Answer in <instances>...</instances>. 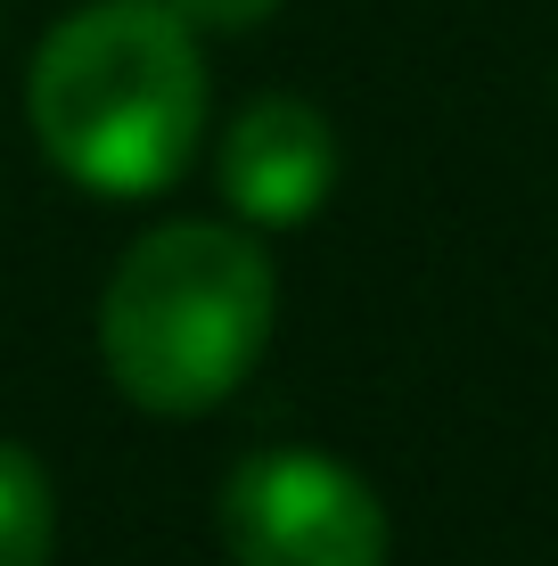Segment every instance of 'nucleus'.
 <instances>
[{"instance_id":"423d86ee","label":"nucleus","mask_w":558,"mask_h":566,"mask_svg":"<svg viewBox=\"0 0 558 566\" xmlns=\"http://www.w3.org/2000/svg\"><path fill=\"white\" fill-rule=\"evenodd\" d=\"M172 9H181L198 33H255L280 0H172Z\"/></svg>"},{"instance_id":"7ed1b4c3","label":"nucleus","mask_w":558,"mask_h":566,"mask_svg":"<svg viewBox=\"0 0 558 566\" xmlns=\"http://www.w3.org/2000/svg\"><path fill=\"white\" fill-rule=\"evenodd\" d=\"M222 551L239 566H387V510L329 452H255L222 484Z\"/></svg>"},{"instance_id":"39448f33","label":"nucleus","mask_w":558,"mask_h":566,"mask_svg":"<svg viewBox=\"0 0 558 566\" xmlns=\"http://www.w3.org/2000/svg\"><path fill=\"white\" fill-rule=\"evenodd\" d=\"M57 493L25 443H0V566H50Z\"/></svg>"},{"instance_id":"f03ea898","label":"nucleus","mask_w":558,"mask_h":566,"mask_svg":"<svg viewBox=\"0 0 558 566\" xmlns=\"http://www.w3.org/2000/svg\"><path fill=\"white\" fill-rule=\"evenodd\" d=\"M280 280L246 230L165 222L115 263L99 304L107 378L157 419H198L263 361Z\"/></svg>"},{"instance_id":"f257e3e1","label":"nucleus","mask_w":558,"mask_h":566,"mask_svg":"<svg viewBox=\"0 0 558 566\" xmlns=\"http://www.w3.org/2000/svg\"><path fill=\"white\" fill-rule=\"evenodd\" d=\"M33 140L99 198H157L206 140V57L172 0H99L33 57Z\"/></svg>"},{"instance_id":"20e7f679","label":"nucleus","mask_w":558,"mask_h":566,"mask_svg":"<svg viewBox=\"0 0 558 566\" xmlns=\"http://www.w3.org/2000/svg\"><path fill=\"white\" fill-rule=\"evenodd\" d=\"M337 189V124L313 99H255L222 132V198L255 230H296Z\"/></svg>"}]
</instances>
